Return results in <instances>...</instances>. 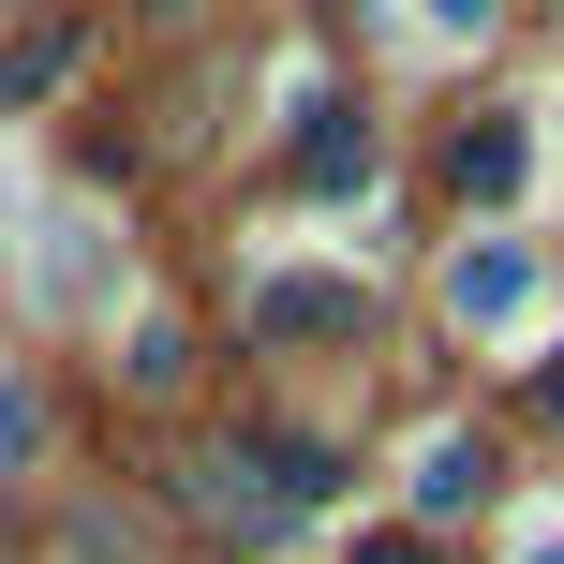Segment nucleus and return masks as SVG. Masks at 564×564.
I'll return each mask as SVG.
<instances>
[{"label":"nucleus","instance_id":"1","mask_svg":"<svg viewBox=\"0 0 564 564\" xmlns=\"http://www.w3.org/2000/svg\"><path fill=\"white\" fill-rule=\"evenodd\" d=\"M327 476H341V460H327V446H297V431H238V446H224V476H208V490H224V506H238V520L268 535V520L327 506Z\"/></svg>","mask_w":564,"mask_h":564},{"label":"nucleus","instance_id":"2","mask_svg":"<svg viewBox=\"0 0 564 564\" xmlns=\"http://www.w3.org/2000/svg\"><path fill=\"white\" fill-rule=\"evenodd\" d=\"M446 312L460 327H520V312H535V253H520V238H476V253L446 268Z\"/></svg>","mask_w":564,"mask_h":564},{"label":"nucleus","instance_id":"3","mask_svg":"<svg viewBox=\"0 0 564 564\" xmlns=\"http://www.w3.org/2000/svg\"><path fill=\"white\" fill-rule=\"evenodd\" d=\"M297 178H312V194L371 178V119H357V105H312V134H297Z\"/></svg>","mask_w":564,"mask_h":564},{"label":"nucleus","instance_id":"4","mask_svg":"<svg viewBox=\"0 0 564 564\" xmlns=\"http://www.w3.org/2000/svg\"><path fill=\"white\" fill-rule=\"evenodd\" d=\"M446 178H460V194H476V208H506V194H520V134H506V119H460Z\"/></svg>","mask_w":564,"mask_h":564},{"label":"nucleus","instance_id":"5","mask_svg":"<svg viewBox=\"0 0 564 564\" xmlns=\"http://www.w3.org/2000/svg\"><path fill=\"white\" fill-rule=\"evenodd\" d=\"M476 490H490V446H476V431H431V446H416V506L446 520V506H476Z\"/></svg>","mask_w":564,"mask_h":564},{"label":"nucleus","instance_id":"6","mask_svg":"<svg viewBox=\"0 0 564 564\" xmlns=\"http://www.w3.org/2000/svg\"><path fill=\"white\" fill-rule=\"evenodd\" d=\"M253 327H268V341H312V327H357V297H341V282H268Z\"/></svg>","mask_w":564,"mask_h":564},{"label":"nucleus","instance_id":"7","mask_svg":"<svg viewBox=\"0 0 564 564\" xmlns=\"http://www.w3.org/2000/svg\"><path fill=\"white\" fill-rule=\"evenodd\" d=\"M59 75H75V30H30V45L15 59H0V105H45V89Z\"/></svg>","mask_w":564,"mask_h":564},{"label":"nucleus","instance_id":"8","mask_svg":"<svg viewBox=\"0 0 564 564\" xmlns=\"http://www.w3.org/2000/svg\"><path fill=\"white\" fill-rule=\"evenodd\" d=\"M357 564H431V550L416 535H357Z\"/></svg>","mask_w":564,"mask_h":564},{"label":"nucleus","instance_id":"9","mask_svg":"<svg viewBox=\"0 0 564 564\" xmlns=\"http://www.w3.org/2000/svg\"><path fill=\"white\" fill-rule=\"evenodd\" d=\"M15 446H30V401H15V387H0V460H15Z\"/></svg>","mask_w":564,"mask_h":564},{"label":"nucleus","instance_id":"10","mask_svg":"<svg viewBox=\"0 0 564 564\" xmlns=\"http://www.w3.org/2000/svg\"><path fill=\"white\" fill-rule=\"evenodd\" d=\"M431 30H490V0H431Z\"/></svg>","mask_w":564,"mask_h":564},{"label":"nucleus","instance_id":"11","mask_svg":"<svg viewBox=\"0 0 564 564\" xmlns=\"http://www.w3.org/2000/svg\"><path fill=\"white\" fill-rule=\"evenodd\" d=\"M550 416H564V357H550Z\"/></svg>","mask_w":564,"mask_h":564},{"label":"nucleus","instance_id":"12","mask_svg":"<svg viewBox=\"0 0 564 564\" xmlns=\"http://www.w3.org/2000/svg\"><path fill=\"white\" fill-rule=\"evenodd\" d=\"M535 564H564V535H535Z\"/></svg>","mask_w":564,"mask_h":564}]
</instances>
